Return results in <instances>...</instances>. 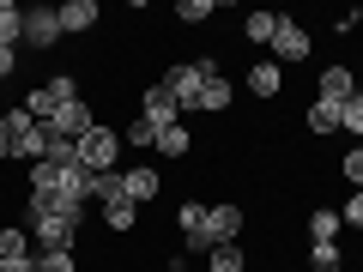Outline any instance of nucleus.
Wrapping results in <instances>:
<instances>
[{"label":"nucleus","instance_id":"obj_1","mask_svg":"<svg viewBox=\"0 0 363 272\" xmlns=\"http://www.w3.org/2000/svg\"><path fill=\"white\" fill-rule=\"evenodd\" d=\"M236 230H242V212L236 206H206V224L188 236V254H212V248L236 242Z\"/></svg>","mask_w":363,"mask_h":272},{"label":"nucleus","instance_id":"obj_2","mask_svg":"<svg viewBox=\"0 0 363 272\" xmlns=\"http://www.w3.org/2000/svg\"><path fill=\"white\" fill-rule=\"evenodd\" d=\"M218 73V61H188V67H169L164 73V91L176 97V109L188 115V109H200V85Z\"/></svg>","mask_w":363,"mask_h":272},{"label":"nucleus","instance_id":"obj_3","mask_svg":"<svg viewBox=\"0 0 363 272\" xmlns=\"http://www.w3.org/2000/svg\"><path fill=\"white\" fill-rule=\"evenodd\" d=\"M73 97H79V85H73V79H67V73H55L49 85H37V91H30V97H25V109H30V121H37V128H49V121L61 115V109L73 103Z\"/></svg>","mask_w":363,"mask_h":272},{"label":"nucleus","instance_id":"obj_4","mask_svg":"<svg viewBox=\"0 0 363 272\" xmlns=\"http://www.w3.org/2000/svg\"><path fill=\"white\" fill-rule=\"evenodd\" d=\"M121 157V133H109V128H91L85 140H79V164L91 169V176H104L109 164Z\"/></svg>","mask_w":363,"mask_h":272},{"label":"nucleus","instance_id":"obj_5","mask_svg":"<svg viewBox=\"0 0 363 272\" xmlns=\"http://www.w3.org/2000/svg\"><path fill=\"white\" fill-rule=\"evenodd\" d=\"M25 42L30 49H55L61 42V13L55 6H30L25 13Z\"/></svg>","mask_w":363,"mask_h":272},{"label":"nucleus","instance_id":"obj_6","mask_svg":"<svg viewBox=\"0 0 363 272\" xmlns=\"http://www.w3.org/2000/svg\"><path fill=\"white\" fill-rule=\"evenodd\" d=\"M140 115H145V121H157V128H182V109H176V97L164 91V79H157V85H145Z\"/></svg>","mask_w":363,"mask_h":272},{"label":"nucleus","instance_id":"obj_7","mask_svg":"<svg viewBox=\"0 0 363 272\" xmlns=\"http://www.w3.org/2000/svg\"><path fill=\"white\" fill-rule=\"evenodd\" d=\"M30 230H37V242H43V248H73V236H79V218L43 212V218H30Z\"/></svg>","mask_w":363,"mask_h":272},{"label":"nucleus","instance_id":"obj_8","mask_svg":"<svg viewBox=\"0 0 363 272\" xmlns=\"http://www.w3.org/2000/svg\"><path fill=\"white\" fill-rule=\"evenodd\" d=\"M272 55H279V61H309V30H303L297 18H279V30H272Z\"/></svg>","mask_w":363,"mask_h":272},{"label":"nucleus","instance_id":"obj_9","mask_svg":"<svg viewBox=\"0 0 363 272\" xmlns=\"http://www.w3.org/2000/svg\"><path fill=\"white\" fill-rule=\"evenodd\" d=\"M121 188H128L133 206H145V200H152L164 181H157V169H152V164H128V169H121Z\"/></svg>","mask_w":363,"mask_h":272},{"label":"nucleus","instance_id":"obj_10","mask_svg":"<svg viewBox=\"0 0 363 272\" xmlns=\"http://www.w3.org/2000/svg\"><path fill=\"white\" fill-rule=\"evenodd\" d=\"M91 128H97V121H91V109H85V103H79V97H73V103H67V109H61V115H55V121H49V133H61V140H85V133H91Z\"/></svg>","mask_w":363,"mask_h":272},{"label":"nucleus","instance_id":"obj_11","mask_svg":"<svg viewBox=\"0 0 363 272\" xmlns=\"http://www.w3.org/2000/svg\"><path fill=\"white\" fill-rule=\"evenodd\" d=\"M61 13V37L67 30H91L97 25V0H67V6H55Z\"/></svg>","mask_w":363,"mask_h":272},{"label":"nucleus","instance_id":"obj_12","mask_svg":"<svg viewBox=\"0 0 363 272\" xmlns=\"http://www.w3.org/2000/svg\"><path fill=\"white\" fill-rule=\"evenodd\" d=\"M321 97H327V103H351V97H357L351 67H327V73H321Z\"/></svg>","mask_w":363,"mask_h":272},{"label":"nucleus","instance_id":"obj_13","mask_svg":"<svg viewBox=\"0 0 363 272\" xmlns=\"http://www.w3.org/2000/svg\"><path fill=\"white\" fill-rule=\"evenodd\" d=\"M13 42H25V6L0 0V49H13Z\"/></svg>","mask_w":363,"mask_h":272},{"label":"nucleus","instance_id":"obj_14","mask_svg":"<svg viewBox=\"0 0 363 272\" xmlns=\"http://www.w3.org/2000/svg\"><path fill=\"white\" fill-rule=\"evenodd\" d=\"M279 85H285L279 61H267V67H248V91H255V97H279Z\"/></svg>","mask_w":363,"mask_h":272},{"label":"nucleus","instance_id":"obj_15","mask_svg":"<svg viewBox=\"0 0 363 272\" xmlns=\"http://www.w3.org/2000/svg\"><path fill=\"white\" fill-rule=\"evenodd\" d=\"M339 230H345V218H339L333 206H321V212H309V242H333Z\"/></svg>","mask_w":363,"mask_h":272},{"label":"nucleus","instance_id":"obj_16","mask_svg":"<svg viewBox=\"0 0 363 272\" xmlns=\"http://www.w3.org/2000/svg\"><path fill=\"white\" fill-rule=\"evenodd\" d=\"M242 266H248V254L236 242H224V248H212V254H206V272H242Z\"/></svg>","mask_w":363,"mask_h":272},{"label":"nucleus","instance_id":"obj_17","mask_svg":"<svg viewBox=\"0 0 363 272\" xmlns=\"http://www.w3.org/2000/svg\"><path fill=\"white\" fill-rule=\"evenodd\" d=\"M309 128H315V133H339V103L315 97V103H309Z\"/></svg>","mask_w":363,"mask_h":272},{"label":"nucleus","instance_id":"obj_18","mask_svg":"<svg viewBox=\"0 0 363 272\" xmlns=\"http://www.w3.org/2000/svg\"><path fill=\"white\" fill-rule=\"evenodd\" d=\"M200 109H230V85H224L218 73H212L206 85H200Z\"/></svg>","mask_w":363,"mask_h":272},{"label":"nucleus","instance_id":"obj_19","mask_svg":"<svg viewBox=\"0 0 363 272\" xmlns=\"http://www.w3.org/2000/svg\"><path fill=\"white\" fill-rule=\"evenodd\" d=\"M157 133H164V128H157V121H128V133H121V145H157Z\"/></svg>","mask_w":363,"mask_h":272},{"label":"nucleus","instance_id":"obj_20","mask_svg":"<svg viewBox=\"0 0 363 272\" xmlns=\"http://www.w3.org/2000/svg\"><path fill=\"white\" fill-rule=\"evenodd\" d=\"M30 128H37V121H30V109H6V115H0V133H6V140H25Z\"/></svg>","mask_w":363,"mask_h":272},{"label":"nucleus","instance_id":"obj_21","mask_svg":"<svg viewBox=\"0 0 363 272\" xmlns=\"http://www.w3.org/2000/svg\"><path fill=\"white\" fill-rule=\"evenodd\" d=\"M176 224H182V236H194L200 224H206V206H200V200H182V206H176Z\"/></svg>","mask_w":363,"mask_h":272},{"label":"nucleus","instance_id":"obj_22","mask_svg":"<svg viewBox=\"0 0 363 272\" xmlns=\"http://www.w3.org/2000/svg\"><path fill=\"white\" fill-rule=\"evenodd\" d=\"M0 260H30V242H25V230H0Z\"/></svg>","mask_w":363,"mask_h":272},{"label":"nucleus","instance_id":"obj_23","mask_svg":"<svg viewBox=\"0 0 363 272\" xmlns=\"http://www.w3.org/2000/svg\"><path fill=\"white\" fill-rule=\"evenodd\" d=\"M188 145H194V140H188V128H164V133H157V152H164V157H182Z\"/></svg>","mask_w":363,"mask_h":272},{"label":"nucleus","instance_id":"obj_24","mask_svg":"<svg viewBox=\"0 0 363 272\" xmlns=\"http://www.w3.org/2000/svg\"><path fill=\"white\" fill-rule=\"evenodd\" d=\"M37 272H79V266H73V248H43Z\"/></svg>","mask_w":363,"mask_h":272},{"label":"nucleus","instance_id":"obj_25","mask_svg":"<svg viewBox=\"0 0 363 272\" xmlns=\"http://www.w3.org/2000/svg\"><path fill=\"white\" fill-rule=\"evenodd\" d=\"M248 37H255V42H272V30H279V13H248Z\"/></svg>","mask_w":363,"mask_h":272},{"label":"nucleus","instance_id":"obj_26","mask_svg":"<svg viewBox=\"0 0 363 272\" xmlns=\"http://www.w3.org/2000/svg\"><path fill=\"white\" fill-rule=\"evenodd\" d=\"M339 260H345V254H339L333 242H315V254H309V266H315V272H339Z\"/></svg>","mask_w":363,"mask_h":272},{"label":"nucleus","instance_id":"obj_27","mask_svg":"<svg viewBox=\"0 0 363 272\" xmlns=\"http://www.w3.org/2000/svg\"><path fill=\"white\" fill-rule=\"evenodd\" d=\"M176 18H182V25H206V18H212V0H182Z\"/></svg>","mask_w":363,"mask_h":272},{"label":"nucleus","instance_id":"obj_28","mask_svg":"<svg viewBox=\"0 0 363 272\" xmlns=\"http://www.w3.org/2000/svg\"><path fill=\"white\" fill-rule=\"evenodd\" d=\"M339 128H351L363 140V97H351V103H339Z\"/></svg>","mask_w":363,"mask_h":272},{"label":"nucleus","instance_id":"obj_29","mask_svg":"<svg viewBox=\"0 0 363 272\" xmlns=\"http://www.w3.org/2000/svg\"><path fill=\"white\" fill-rule=\"evenodd\" d=\"M339 169H345L351 188H363V145H357V152H345V164H339Z\"/></svg>","mask_w":363,"mask_h":272},{"label":"nucleus","instance_id":"obj_30","mask_svg":"<svg viewBox=\"0 0 363 272\" xmlns=\"http://www.w3.org/2000/svg\"><path fill=\"white\" fill-rule=\"evenodd\" d=\"M339 218H345V224H357V230H363V188H357V200H351V206L339 212Z\"/></svg>","mask_w":363,"mask_h":272},{"label":"nucleus","instance_id":"obj_31","mask_svg":"<svg viewBox=\"0 0 363 272\" xmlns=\"http://www.w3.org/2000/svg\"><path fill=\"white\" fill-rule=\"evenodd\" d=\"M0 272H37V260H0Z\"/></svg>","mask_w":363,"mask_h":272},{"label":"nucleus","instance_id":"obj_32","mask_svg":"<svg viewBox=\"0 0 363 272\" xmlns=\"http://www.w3.org/2000/svg\"><path fill=\"white\" fill-rule=\"evenodd\" d=\"M6 73H13V49H0V79H6Z\"/></svg>","mask_w":363,"mask_h":272},{"label":"nucleus","instance_id":"obj_33","mask_svg":"<svg viewBox=\"0 0 363 272\" xmlns=\"http://www.w3.org/2000/svg\"><path fill=\"white\" fill-rule=\"evenodd\" d=\"M0 157H13V140H6V133H0Z\"/></svg>","mask_w":363,"mask_h":272}]
</instances>
